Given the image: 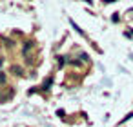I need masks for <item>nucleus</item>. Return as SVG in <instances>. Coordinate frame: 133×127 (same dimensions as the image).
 Listing matches in <instances>:
<instances>
[{
  "label": "nucleus",
  "instance_id": "obj_5",
  "mask_svg": "<svg viewBox=\"0 0 133 127\" xmlns=\"http://www.w3.org/2000/svg\"><path fill=\"white\" fill-rule=\"evenodd\" d=\"M51 82H53V78H48V80L44 82V85H42V89H48V87L51 85Z\"/></svg>",
  "mask_w": 133,
  "mask_h": 127
},
{
  "label": "nucleus",
  "instance_id": "obj_4",
  "mask_svg": "<svg viewBox=\"0 0 133 127\" xmlns=\"http://www.w3.org/2000/svg\"><path fill=\"white\" fill-rule=\"evenodd\" d=\"M8 82V74L4 71H0V84H6Z\"/></svg>",
  "mask_w": 133,
  "mask_h": 127
},
{
  "label": "nucleus",
  "instance_id": "obj_9",
  "mask_svg": "<svg viewBox=\"0 0 133 127\" xmlns=\"http://www.w3.org/2000/svg\"><path fill=\"white\" fill-rule=\"evenodd\" d=\"M4 65V58H0V67H2Z\"/></svg>",
  "mask_w": 133,
  "mask_h": 127
},
{
  "label": "nucleus",
  "instance_id": "obj_8",
  "mask_svg": "<svg viewBox=\"0 0 133 127\" xmlns=\"http://www.w3.org/2000/svg\"><path fill=\"white\" fill-rule=\"evenodd\" d=\"M80 58H82V62H88V60H89V58H88V55H86V53H82V55H80Z\"/></svg>",
  "mask_w": 133,
  "mask_h": 127
},
{
  "label": "nucleus",
  "instance_id": "obj_2",
  "mask_svg": "<svg viewBox=\"0 0 133 127\" xmlns=\"http://www.w3.org/2000/svg\"><path fill=\"white\" fill-rule=\"evenodd\" d=\"M11 73H13L15 76H22V74H24V69H22L20 65H13V67H11Z\"/></svg>",
  "mask_w": 133,
  "mask_h": 127
},
{
  "label": "nucleus",
  "instance_id": "obj_3",
  "mask_svg": "<svg viewBox=\"0 0 133 127\" xmlns=\"http://www.w3.org/2000/svg\"><path fill=\"white\" fill-rule=\"evenodd\" d=\"M13 93H15V91H13V89H9V91H8V93H6V94L2 96V102H4V100H9V98L13 96Z\"/></svg>",
  "mask_w": 133,
  "mask_h": 127
},
{
  "label": "nucleus",
  "instance_id": "obj_1",
  "mask_svg": "<svg viewBox=\"0 0 133 127\" xmlns=\"http://www.w3.org/2000/svg\"><path fill=\"white\" fill-rule=\"evenodd\" d=\"M33 49V42L31 40H28V42H24V47H22V55L24 56H29V51Z\"/></svg>",
  "mask_w": 133,
  "mask_h": 127
},
{
  "label": "nucleus",
  "instance_id": "obj_6",
  "mask_svg": "<svg viewBox=\"0 0 133 127\" xmlns=\"http://www.w3.org/2000/svg\"><path fill=\"white\" fill-rule=\"evenodd\" d=\"M64 64H66V56H58V65L62 67Z\"/></svg>",
  "mask_w": 133,
  "mask_h": 127
},
{
  "label": "nucleus",
  "instance_id": "obj_7",
  "mask_svg": "<svg viewBox=\"0 0 133 127\" xmlns=\"http://www.w3.org/2000/svg\"><path fill=\"white\" fill-rule=\"evenodd\" d=\"M131 116H133V113H129V114H126V116H124V118H122V122H120V123H124V122H128V120H129V118H131Z\"/></svg>",
  "mask_w": 133,
  "mask_h": 127
}]
</instances>
